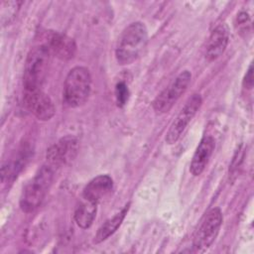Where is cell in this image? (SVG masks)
<instances>
[{
    "instance_id": "6da1fadb",
    "label": "cell",
    "mask_w": 254,
    "mask_h": 254,
    "mask_svg": "<svg viewBox=\"0 0 254 254\" xmlns=\"http://www.w3.org/2000/svg\"><path fill=\"white\" fill-rule=\"evenodd\" d=\"M148 43V30L144 23L134 22L121 33L116 49V61L121 65H127L137 61Z\"/></svg>"
},
{
    "instance_id": "7a4b0ae2",
    "label": "cell",
    "mask_w": 254,
    "mask_h": 254,
    "mask_svg": "<svg viewBox=\"0 0 254 254\" xmlns=\"http://www.w3.org/2000/svg\"><path fill=\"white\" fill-rule=\"evenodd\" d=\"M91 91V74L85 66L72 67L64 83L63 98L69 107H79L83 105Z\"/></svg>"
},
{
    "instance_id": "3957f363",
    "label": "cell",
    "mask_w": 254,
    "mask_h": 254,
    "mask_svg": "<svg viewBox=\"0 0 254 254\" xmlns=\"http://www.w3.org/2000/svg\"><path fill=\"white\" fill-rule=\"evenodd\" d=\"M51 53L45 45L34 47L27 55L23 73L24 89H41L47 77Z\"/></svg>"
},
{
    "instance_id": "277c9868",
    "label": "cell",
    "mask_w": 254,
    "mask_h": 254,
    "mask_svg": "<svg viewBox=\"0 0 254 254\" xmlns=\"http://www.w3.org/2000/svg\"><path fill=\"white\" fill-rule=\"evenodd\" d=\"M54 172L55 168L47 163L27 184L20 198V207L23 211L32 212L40 206L52 185Z\"/></svg>"
},
{
    "instance_id": "5b68a950",
    "label": "cell",
    "mask_w": 254,
    "mask_h": 254,
    "mask_svg": "<svg viewBox=\"0 0 254 254\" xmlns=\"http://www.w3.org/2000/svg\"><path fill=\"white\" fill-rule=\"evenodd\" d=\"M191 79V73L184 70L167 86L153 101V108L156 113L164 114L171 110L179 98L186 92Z\"/></svg>"
},
{
    "instance_id": "8992f818",
    "label": "cell",
    "mask_w": 254,
    "mask_h": 254,
    "mask_svg": "<svg viewBox=\"0 0 254 254\" xmlns=\"http://www.w3.org/2000/svg\"><path fill=\"white\" fill-rule=\"evenodd\" d=\"M222 224V213L218 207L211 208L203 220L201 221L198 229L196 230L192 246L197 252H204L207 250L217 237L219 229Z\"/></svg>"
},
{
    "instance_id": "52a82bcc",
    "label": "cell",
    "mask_w": 254,
    "mask_h": 254,
    "mask_svg": "<svg viewBox=\"0 0 254 254\" xmlns=\"http://www.w3.org/2000/svg\"><path fill=\"white\" fill-rule=\"evenodd\" d=\"M202 103V98L200 94L194 93L192 94L184 107L181 109L175 120L172 122L167 134H166V142L169 145L175 144L182 137L185 129L190 122V120L194 117L196 112L198 111L200 105Z\"/></svg>"
},
{
    "instance_id": "ba28073f",
    "label": "cell",
    "mask_w": 254,
    "mask_h": 254,
    "mask_svg": "<svg viewBox=\"0 0 254 254\" xmlns=\"http://www.w3.org/2000/svg\"><path fill=\"white\" fill-rule=\"evenodd\" d=\"M23 102L25 107L39 120L48 121L56 113L51 97L41 89H24Z\"/></svg>"
},
{
    "instance_id": "9c48e42d",
    "label": "cell",
    "mask_w": 254,
    "mask_h": 254,
    "mask_svg": "<svg viewBox=\"0 0 254 254\" xmlns=\"http://www.w3.org/2000/svg\"><path fill=\"white\" fill-rule=\"evenodd\" d=\"M77 150V139L72 136H65L47 150V162L54 168L62 167L75 158Z\"/></svg>"
},
{
    "instance_id": "30bf717a",
    "label": "cell",
    "mask_w": 254,
    "mask_h": 254,
    "mask_svg": "<svg viewBox=\"0 0 254 254\" xmlns=\"http://www.w3.org/2000/svg\"><path fill=\"white\" fill-rule=\"evenodd\" d=\"M45 45L54 55L62 61H68L72 59L76 53V44L74 40L65 34L59 32H49L46 35Z\"/></svg>"
},
{
    "instance_id": "8fae6325",
    "label": "cell",
    "mask_w": 254,
    "mask_h": 254,
    "mask_svg": "<svg viewBox=\"0 0 254 254\" xmlns=\"http://www.w3.org/2000/svg\"><path fill=\"white\" fill-rule=\"evenodd\" d=\"M229 42V30L226 24H218L210 33L205 47V59L209 62L218 59Z\"/></svg>"
},
{
    "instance_id": "7c38bea8",
    "label": "cell",
    "mask_w": 254,
    "mask_h": 254,
    "mask_svg": "<svg viewBox=\"0 0 254 254\" xmlns=\"http://www.w3.org/2000/svg\"><path fill=\"white\" fill-rule=\"evenodd\" d=\"M113 190V180L108 175H99L90 180L82 190L83 198L98 203L106 198Z\"/></svg>"
},
{
    "instance_id": "4fadbf2b",
    "label": "cell",
    "mask_w": 254,
    "mask_h": 254,
    "mask_svg": "<svg viewBox=\"0 0 254 254\" xmlns=\"http://www.w3.org/2000/svg\"><path fill=\"white\" fill-rule=\"evenodd\" d=\"M215 142L211 136H204L198 143L191 158L190 172L192 176H199L206 168L208 161L214 151Z\"/></svg>"
},
{
    "instance_id": "5bb4252c",
    "label": "cell",
    "mask_w": 254,
    "mask_h": 254,
    "mask_svg": "<svg viewBox=\"0 0 254 254\" xmlns=\"http://www.w3.org/2000/svg\"><path fill=\"white\" fill-rule=\"evenodd\" d=\"M130 207V202H128L119 212L114 214L112 217L108 218L97 230L93 242L98 244L104 240H106L108 237H110L121 225L123 222L128 210Z\"/></svg>"
},
{
    "instance_id": "9a60e30c",
    "label": "cell",
    "mask_w": 254,
    "mask_h": 254,
    "mask_svg": "<svg viewBox=\"0 0 254 254\" xmlns=\"http://www.w3.org/2000/svg\"><path fill=\"white\" fill-rule=\"evenodd\" d=\"M96 205L97 203L83 198V200L76 206L74 211V220L80 228L86 229L91 226L96 215Z\"/></svg>"
},
{
    "instance_id": "2e32d148",
    "label": "cell",
    "mask_w": 254,
    "mask_h": 254,
    "mask_svg": "<svg viewBox=\"0 0 254 254\" xmlns=\"http://www.w3.org/2000/svg\"><path fill=\"white\" fill-rule=\"evenodd\" d=\"M22 1H3L1 3V23L7 25L11 23L18 14Z\"/></svg>"
},
{
    "instance_id": "e0dca14e",
    "label": "cell",
    "mask_w": 254,
    "mask_h": 254,
    "mask_svg": "<svg viewBox=\"0 0 254 254\" xmlns=\"http://www.w3.org/2000/svg\"><path fill=\"white\" fill-rule=\"evenodd\" d=\"M129 97V89L125 82L120 81L115 85V98L119 107H123Z\"/></svg>"
},
{
    "instance_id": "ac0fdd59",
    "label": "cell",
    "mask_w": 254,
    "mask_h": 254,
    "mask_svg": "<svg viewBox=\"0 0 254 254\" xmlns=\"http://www.w3.org/2000/svg\"><path fill=\"white\" fill-rule=\"evenodd\" d=\"M242 83H243V86L247 89H251L253 87L254 80H253V65H252V64L249 65V67L244 75Z\"/></svg>"
}]
</instances>
